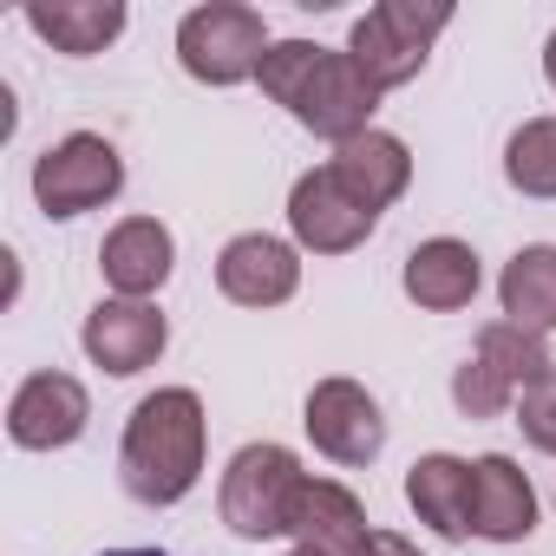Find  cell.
Masks as SVG:
<instances>
[{"mask_svg": "<svg viewBox=\"0 0 556 556\" xmlns=\"http://www.w3.org/2000/svg\"><path fill=\"white\" fill-rule=\"evenodd\" d=\"M99 268H105V282L125 302H144L151 289H164V275H170V229L151 223V216L118 223L105 236V249H99Z\"/></svg>", "mask_w": 556, "mask_h": 556, "instance_id": "15", "label": "cell"}, {"mask_svg": "<svg viewBox=\"0 0 556 556\" xmlns=\"http://www.w3.org/2000/svg\"><path fill=\"white\" fill-rule=\"evenodd\" d=\"M302 465L289 445H242L223 471V523L249 543L282 536L295 523V497H302Z\"/></svg>", "mask_w": 556, "mask_h": 556, "instance_id": "3", "label": "cell"}, {"mask_svg": "<svg viewBox=\"0 0 556 556\" xmlns=\"http://www.w3.org/2000/svg\"><path fill=\"white\" fill-rule=\"evenodd\" d=\"M452 27V8L445 0H380L374 14H361V27H354V66L380 86V92H393V86H406L419 66H426V53H432V40Z\"/></svg>", "mask_w": 556, "mask_h": 556, "instance_id": "4", "label": "cell"}, {"mask_svg": "<svg viewBox=\"0 0 556 556\" xmlns=\"http://www.w3.org/2000/svg\"><path fill=\"white\" fill-rule=\"evenodd\" d=\"M471 530L491 543H517L536 530V491L510 458H478L471 465Z\"/></svg>", "mask_w": 556, "mask_h": 556, "instance_id": "14", "label": "cell"}, {"mask_svg": "<svg viewBox=\"0 0 556 556\" xmlns=\"http://www.w3.org/2000/svg\"><path fill=\"white\" fill-rule=\"evenodd\" d=\"M517 426H523V439L536 452H556V367L517 393Z\"/></svg>", "mask_w": 556, "mask_h": 556, "instance_id": "22", "label": "cell"}, {"mask_svg": "<svg viewBox=\"0 0 556 556\" xmlns=\"http://www.w3.org/2000/svg\"><path fill=\"white\" fill-rule=\"evenodd\" d=\"M406 497H413L419 523H432L439 536L458 543V536L471 530V465H465V458H452V452L419 458L413 478H406Z\"/></svg>", "mask_w": 556, "mask_h": 556, "instance_id": "18", "label": "cell"}, {"mask_svg": "<svg viewBox=\"0 0 556 556\" xmlns=\"http://www.w3.org/2000/svg\"><path fill=\"white\" fill-rule=\"evenodd\" d=\"M27 27L40 40H53L60 53L86 60V53H105V40H118L125 8L118 0H53V8L40 0V8H27Z\"/></svg>", "mask_w": 556, "mask_h": 556, "instance_id": "20", "label": "cell"}, {"mask_svg": "<svg viewBox=\"0 0 556 556\" xmlns=\"http://www.w3.org/2000/svg\"><path fill=\"white\" fill-rule=\"evenodd\" d=\"M406 295H413L419 308H432V315L465 308V302L478 295V255H471L465 242H452V236L419 242V249L406 255Z\"/></svg>", "mask_w": 556, "mask_h": 556, "instance_id": "17", "label": "cell"}, {"mask_svg": "<svg viewBox=\"0 0 556 556\" xmlns=\"http://www.w3.org/2000/svg\"><path fill=\"white\" fill-rule=\"evenodd\" d=\"M262 92L275 105H289L308 131L348 144L361 131H374V105H380V86L354 66V53H328V47H308V40H282L262 53Z\"/></svg>", "mask_w": 556, "mask_h": 556, "instance_id": "1", "label": "cell"}, {"mask_svg": "<svg viewBox=\"0 0 556 556\" xmlns=\"http://www.w3.org/2000/svg\"><path fill=\"white\" fill-rule=\"evenodd\" d=\"M328 170L380 216L406 184H413V157H406V144L400 138H387V131H361V138H348V144H334V157H328Z\"/></svg>", "mask_w": 556, "mask_h": 556, "instance_id": "16", "label": "cell"}, {"mask_svg": "<svg viewBox=\"0 0 556 556\" xmlns=\"http://www.w3.org/2000/svg\"><path fill=\"white\" fill-rule=\"evenodd\" d=\"M497 295H504L510 328H523V334H536V341L556 334V249H549V242L517 249V255L504 262Z\"/></svg>", "mask_w": 556, "mask_h": 556, "instance_id": "19", "label": "cell"}, {"mask_svg": "<svg viewBox=\"0 0 556 556\" xmlns=\"http://www.w3.org/2000/svg\"><path fill=\"white\" fill-rule=\"evenodd\" d=\"M543 374H549L543 341L523 334V328H510V321H491V328L478 334V354L452 374V400H458L465 419H497V413H504L530 380H543Z\"/></svg>", "mask_w": 556, "mask_h": 556, "instance_id": "5", "label": "cell"}, {"mask_svg": "<svg viewBox=\"0 0 556 556\" xmlns=\"http://www.w3.org/2000/svg\"><path fill=\"white\" fill-rule=\"evenodd\" d=\"M164 341H170V328H164V315L151 302H125L118 295V302H99L86 315V354L105 374H144L164 354Z\"/></svg>", "mask_w": 556, "mask_h": 556, "instance_id": "12", "label": "cell"}, {"mask_svg": "<svg viewBox=\"0 0 556 556\" xmlns=\"http://www.w3.org/2000/svg\"><path fill=\"white\" fill-rule=\"evenodd\" d=\"M308 439H315L334 465H367V458H380V445H387V419H380V406L367 400V387H354V380H321V387L308 393Z\"/></svg>", "mask_w": 556, "mask_h": 556, "instance_id": "9", "label": "cell"}, {"mask_svg": "<svg viewBox=\"0 0 556 556\" xmlns=\"http://www.w3.org/2000/svg\"><path fill=\"white\" fill-rule=\"evenodd\" d=\"M177 53H184V73H190V79H203V86H236V79L262 73L268 34H262V14H255V8H229V0H210V8L184 14V27H177Z\"/></svg>", "mask_w": 556, "mask_h": 556, "instance_id": "6", "label": "cell"}, {"mask_svg": "<svg viewBox=\"0 0 556 556\" xmlns=\"http://www.w3.org/2000/svg\"><path fill=\"white\" fill-rule=\"evenodd\" d=\"M504 177L523 197H556V118H530L510 151H504Z\"/></svg>", "mask_w": 556, "mask_h": 556, "instance_id": "21", "label": "cell"}, {"mask_svg": "<svg viewBox=\"0 0 556 556\" xmlns=\"http://www.w3.org/2000/svg\"><path fill=\"white\" fill-rule=\"evenodd\" d=\"M367 556H419V549H413L406 536H393V530H374V549H367Z\"/></svg>", "mask_w": 556, "mask_h": 556, "instance_id": "23", "label": "cell"}, {"mask_svg": "<svg viewBox=\"0 0 556 556\" xmlns=\"http://www.w3.org/2000/svg\"><path fill=\"white\" fill-rule=\"evenodd\" d=\"M295 556H308V549H295Z\"/></svg>", "mask_w": 556, "mask_h": 556, "instance_id": "26", "label": "cell"}, {"mask_svg": "<svg viewBox=\"0 0 556 556\" xmlns=\"http://www.w3.org/2000/svg\"><path fill=\"white\" fill-rule=\"evenodd\" d=\"M125 491L138 504H177L197 471H203V406L190 387H164L151 400H138L131 426H125V452H118Z\"/></svg>", "mask_w": 556, "mask_h": 556, "instance_id": "2", "label": "cell"}, {"mask_svg": "<svg viewBox=\"0 0 556 556\" xmlns=\"http://www.w3.org/2000/svg\"><path fill=\"white\" fill-rule=\"evenodd\" d=\"M308 556H367L374 549V530H367V510L348 484H328V478H308L302 497H295V523Z\"/></svg>", "mask_w": 556, "mask_h": 556, "instance_id": "13", "label": "cell"}, {"mask_svg": "<svg viewBox=\"0 0 556 556\" xmlns=\"http://www.w3.org/2000/svg\"><path fill=\"white\" fill-rule=\"evenodd\" d=\"M543 73H549V86H556V40H549V53H543Z\"/></svg>", "mask_w": 556, "mask_h": 556, "instance_id": "24", "label": "cell"}, {"mask_svg": "<svg viewBox=\"0 0 556 556\" xmlns=\"http://www.w3.org/2000/svg\"><path fill=\"white\" fill-rule=\"evenodd\" d=\"M289 223H295V236L308 242V249H321V255H348V249H361L367 236H374V210L321 164V170H308L302 184H295V197H289Z\"/></svg>", "mask_w": 556, "mask_h": 556, "instance_id": "8", "label": "cell"}, {"mask_svg": "<svg viewBox=\"0 0 556 556\" xmlns=\"http://www.w3.org/2000/svg\"><path fill=\"white\" fill-rule=\"evenodd\" d=\"M105 556H170V549H105Z\"/></svg>", "mask_w": 556, "mask_h": 556, "instance_id": "25", "label": "cell"}, {"mask_svg": "<svg viewBox=\"0 0 556 556\" xmlns=\"http://www.w3.org/2000/svg\"><path fill=\"white\" fill-rule=\"evenodd\" d=\"M302 282V262L289 242H275V236H236L223 255H216V289L242 308H275V302H289Z\"/></svg>", "mask_w": 556, "mask_h": 556, "instance_id": "11", "label": "cell"}, {"mask_svg": "<svg viewBox=\"0 0 556 556\" xmlns=\"http://www.w3.org/2000/svg\"><path fill=\"white\" fill-rule=\"evenodd\" d=\"M118 184H125V164H118V151H112L105 138H92V131H73L66 144H53V151L34 164V197H40L47 216H86V210L112 203Z\"/></svg>", "mask_w": 556, "mask_h": 556, "instance_id": "7", "label": "cell"}, {"mask_svg": "<svg viewBox=\"0 0 556 556\" xmlns=\"http://www.w3.org/2000/svg\"><path fill=\"white\" fill-rule=\"evenodd\" d=\"M86 413L92 406H86V387L73 374H34L8 400V432L27 452H53V445H73L86 432Z\"/></svg>", "mask_w": 556, "mask_h": 556, "instance_id": "10", "label": "cell"}]
</instances>
